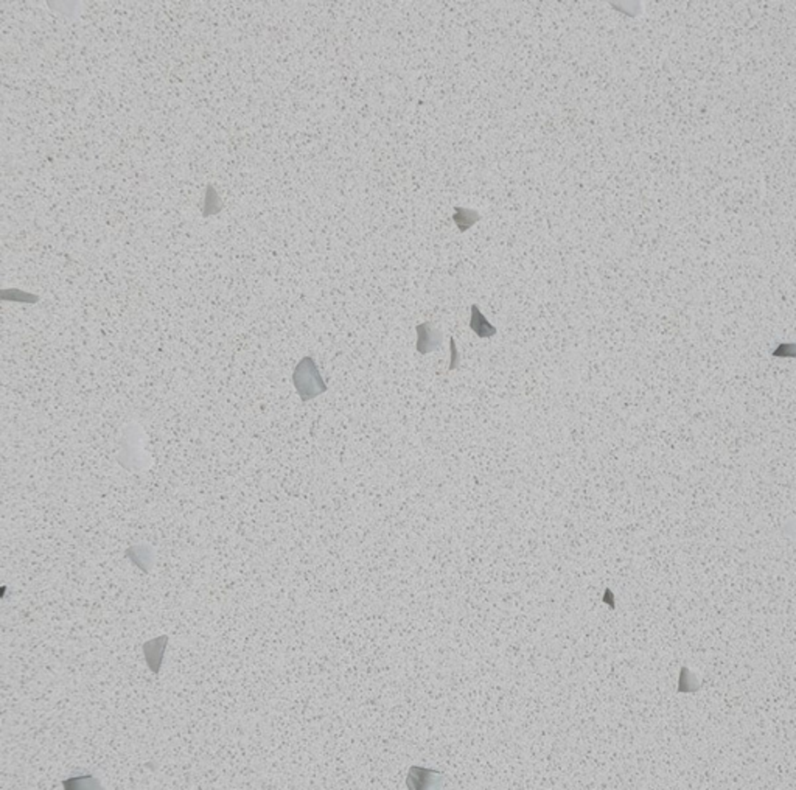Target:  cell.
Returning a JSON list of instances; mask_svg holds the SVG:
<instances>
[{
  "instance_id": "cell-4",
  "label": "cell",
  "mask_w": 796,
  "mask_h": 790,
  "mask_svg": "<svg viewBox=\"0 0 796 790\" xmlns=\"http://www.w3.org/2000/svg\"><path fill=\"white\" fill-rule=\"evenodd\" d=\"M167 643H168V636L162 635V636L155 638V640L147 641L143 644L145 661H147L148 667L155 674L159 672L160 665H162L164 653H165V649H167Z\"/></svg>"
},
{
  "instance_id": "cell-1",
  "label": "cell",
  "mask_w": 796,
  "mask_h": 790,
  "mask_svg": "<svg viewBox=\"0 0 796 790\" xmlns=\"http://www.w3.org/2000/svg\"><path fill=\"white\" fill-rule=\"evenodd\" d=\"M294 388L302 402H310L313 398L327 393V385L311 356H305L296 366L293 373Z\"/></svg>"
},
{
  "instance_id": "cell-3",
  "label": "cell",
  "mask_w": 796,
  "mask_h": 790,
  "mask_svg": "<svg viewBox=\"0 0 796 790\" xmlns=\"http://www.w3.org/2000/svg\"><path fill=\"white\" fill-rule=\"evenodd\" d=\"M415 332H417V344H415L417 352L426 355L439 349L442 342V333L434 329L431 324L425 322L417 325Z\"/></svg>"
},
{
  "instance_id": "cell-6",
  "label": "cell",
  "mask_w": 796,
  "mask_h": 790,
  "mask_svg": "<svg viewBox=\"0 0 796 790\" xmlns=\"http://www.w3.org/2000/svg\"><path fill=\"white\" fill-rule=\"evenodd\" d=\"M470 329L474 334L479 338H492L496 334V327L487 321V317L482 315L479 307L474 304L471 305V319H470Z\"/></svg>"
},
{
  "instance_id": "cell-8",
  "label": "cell",
  "mask_w": 796,
  "mask_h": 790,
  "mask_svg": "<svg viewBox=\"0 0 796 790\" xmlns=\"http://www.w3.org/2000/svg\"><path fill=\"white\" fill-rule=\"evenodd\" d=\"M66 789H77V790H92V789H101L100 783L92 777H77L70 778L64 783Z\"/></svg>"
},
{
  "instance_id": "cell-7",
  "label": "cell",
  "mask_w": 796,
  "mask_h": 790,
  "mask_svg": "<svg viewBox=\"0 0 796 790\" xmlns=\"http://www.w3.org/2000/svg\"><path fill=\"white\" fill-rule=\"evenodd\" d=\"M481 220V215L474 210L470 209H462V207H454V215H453V221L454 225L459 227L461 232H465V230L470 229L474 222Z\"/></svg>"
},
{
  "instance_id": "cell-5",
  "label": "cell",
  "mask_w": 796,
  "mask_h": 790,
  "mask_svg": "<svg viewBox=\"0 0 796 790\" xmlns=\"http://www.w3.org/2000/svg\"><path fill=\"white\" fill-rule=\"evenodd\" d=\"M126 557L145 572H150L152 566H155V551L147 545L131 546L126 551Z\"/></svg>"
},
{
  "instance_id": "cell-9",
  "label": "cell",
  "mask_w": 796,
  "mask_h": 790,
  "mask_svg": "<svg viewBox=\"0 0 796 790\" xmlns=\"http://www.w3.org/2000/svg\"><path fill=\"white\" fill-rule=\"evenodd\" d=\"M449 349H452V361H449L448 371H456L459 367V354H457L454 338H449Z\"/></svg>"
},
{
  "instance_id": "cell-2",
  "label": "cell",
  "mask_w": 796,
  "mask_h": 790,
  "mask_svg": "<svg viewBox=\"0 0 796 790\" xmlns=\"http://www.w3.org/2000/svg\"><path fill=\"white\" fill-rule=\"evenodd\" d=\"M123 439L125 442L122 444V451L118 453L120 464L130 470H143L150 464V461L148 454L145 453V445H140L139 427L131 425L130 428H126Z\"/></svg>"
}]
</instances>
